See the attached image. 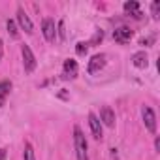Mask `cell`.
<instances>
[{"mask_svg": "<svg viewBox=\"0 0 160 160\" xmlns=\"http://www.w3.org/2000/svg\"><path fill=\"white\" fill-rule=\"evenodd\" d=\"M17 21H19L21 28H23L27 34H32V32H34V25H32L30 17L25 13V10H23V8H19V10H17Z\"/></svg>", "mask_w": 160, "mask_h": 160, "instance_id": "8992f818", "label": "cell"}, {"mask_svg": "<svg viewBox=\"0 0 160 160\" xmlns=\"http://www.w3.org/2000/svg\"><path fill=\"white\" fill-rule=\"evenodd\" d=\"M132 64H134L136 68H147V64H149V58H147V53H145V51H139V53H134V57H132Z\"/></svg>", "mask_w": 160, "mask_h": 160, "instance_id": "30bf717a", "label": "cell"}, {"mask_svg": "<svg viewBox=\"0 0 160 160\" xmlns=\"http://www.w3.org/2000/svg\"><path fill=\"white\" fill-rule=\"evenodd\" d=\"M42 32H43V38L47 42H55V36H57V30H55V21L45 17L42 21Z\"/></svg>", "mask_w": 160, "mask_h": 160, "instance_id": "277c9868", "label": "cell"}, {"mask_svg": "<svg viewBox=\"0 0 160 160\" xmlns=\"http://www.w3.org/2000/svg\"><path fill=\"white\" fill-rule=\"evenodd\" d=\"M75 51H77V55H87V51H89V43L79 42V43H77V47H75Z\"/></svg>", "mask_w": 160, "mask_h": 160, "instance_id": "2e32d148", "label": "cell"}, {"mask_svg": "<svg viewBox=\"0 0 160 160\" xmlns=\"http://www.w3.org/2000/svg\"><path fill=\"white\" fill-rule=\"evenodd\" d=\"M75 72H77V62L72 60V58H68L64 62V75L66 77H75Z\"/></svg>", "mask_w": 160, "mask_h": 160, "instance_id": "7c38bea8", "label": "cell"}, {"mask_svg": "<svg viewBox=\"0 0 160 160\" xmlns=\"http://www.w3.org/2000/svg\"><path fill=\"white\" fill-rule=\"evenodd\" d=\"M73 147H75L77 160H89V152H87L89 145H87V139H85V136H83V132H81L79 126L73 128Z\"/></svg>", "mask_w": 160, "mask_h": 160, "instance_id": "6da1fadb", "label": "cell"}, {"mask_svg": "<svg viewBox=\"0 0 160 160\" xmlns=\"http://www.w3.org/2000/svg\"><path fill=\"white\" fill-rule=\"evenodd\" d=\"M151 42H152V38H141L139 40V45H149Z\"/></svg>", "mask_w": 160, "mask_h": 160, "instance_id": "ffe728a7", "label": "cell"}, {"mask_svg": "<svg viewBox=\"0 0 160 160\" xmlns=\"http://www.w3.org/2000/svg\"><path fill=\"white\" fill-rule=\"evenodd\" d=\"M8 32L12 34V38H19V32H17V28H15V23L13 21H8Z\"/></svg>", "mask_w": 160, "mask_h": 160, "instance_id": "e0dca14e", "label": "cell"}, {"mask_svg": "<svg viewBox=\"0 0 160 160\" xmlns=\"http://www.w3.org/2000/svg\"><path fill=\"white\" fill-rule=\"evenodd\" d=\"M124 12L126 13H130L132 17H136V19H139L141 17V12H139V4L138 2H124Z\"/></svg>", "mask_w": 160, "mask_h": 160, "instance_id": "8fae6325", "label": "cell"}, {"mask_svg": "<svg viewBox=\"0 0 160 160\" xmlns=\"http://www.w3.org/2000/svg\"><path fill=\"white\" fill-rule=\"evenodd\" d=\"M6 158V149H0V160Z\"/></svg>", "mask_w": 160, "mask_h": 160, "instance_id": "7402d4cb", "label": "cell"}, {"mask_svg": "<svg viewBox=\"0 0 160 160\" xmlns=\"http://www.w3.org/2000/svg\"><path fill=\"white\" fill-rule=\"evenodd\" d=\"M100 119L104 121V124H106V126H109V128H113V126H115V113H113V109H111V108L104 106V108L100 109Z\"/></svg>", "mask_w": 160, "mask_h": 160, "instance_id": "9c48e42d", "label": "cell"}, {"mask_svg": "<svg viewBox=\"0 0 160 160\" xmlns=\"http://www.w3.org/2000/svg\"><path fill=\"white\" fill-rule=\"evenodd\" d=\"M151 13H152V19H158V17H160V2H158V0H156V2H152Z\"/></svg>", "mask_w": 160, "mask_h": 160, "instance_id": "9a60e30c", "label": "cell"}, {"mask_svg": "<svg viewBox=\"0 0 160 160\" xmlns=\"http://www.w3.org/2000/svg\"><path fill=\"white\" fill-rule=\"evenodd\" d=\"M132 36H134V32L128 27H119V28L113 30V40L119 42V43H128L132 40Z\"/></svg>", "mask_w": 160, "mask_h": 160, "instance_id": "5b68a950", "label": "cell"}, {"mask_svg": "<svg viewBox=\"0 0 160 160\" xmlns=\"http://www.w3.org/2000/svg\"><path fill=\"white\" fill-rule=\"evenodd\" d=\"M4 102H6V98H4V96H0V108L4 106Z\"/></svg>", "mask_w": 160, "mask_h": 160, "instance_id": "cb8c5ba5", "label": "cell"}, {"mask_svg": "<svg viewBox=\"0 0 160 160\" xmlns=\"http://www.w3.org/2000/svg\"><path fill=\"white\" fill-rule=\"evenodd\" d=\"M141 117H143V122H145L147 130L151 134H156V115H154V111L149 106H143L141 108Z\"/></svg>", "mask_w": 160, "mask_h": 160, "instance_id": "7a4b0ae2", "label": "cell"}, {"mask_svg": "<svg viewBox=\"0 0 160 160\" xmlns=\"http://www.w3.org/2000/svg\"><path fill=\"white\" fill-rule=\"evenodd\" d=\"M154 149H156V151H160V138H156V139H154Z\"/></svg>", "mask_w": 160, "mask_h": 160, "instance_id": "44dd1931", "label": "cell"}, {"mask_svg": "<svg viewBox=\"0 0 160 160\" xmlns=\"http://www.w3.org/2000/svg\"><path fill=\"white\" fill-rule=\"evenodd\" d=\"M2 55H4V47H2V40H0V58H2Z\"/></svg>", "mask_w": 160, "mask_h": 160, "instance_id": "603a6c76", "label": "cell"}, {"mask_svg": "<svg viewBox=\"0 0 160 160\" xmlns=\"http://www.w3.org/2000/svg\"><path fill=\"white\" fill-rule=\"evenodd\" d=\"M89 126H91V132L94 136V139H102V122L100 119L94 115V113H89Z\"/></svg>", "mask_w": 160, "mask_h": 160, "instance_id": "ba28073f", "label": "cell"}, {"mask_svg": "<svg viewBox=\"0 0 160 160\" xmlns=\"http://www.w3.org/2000/svg\"><path fill=\"white\" fill-rule=\"evenodd\" d=\"M58 36H60V40H62V42L66 40V30H64V21H60V23H58Z\"/></svg>", "mask_w": 160, "mask_h": 160, "instance_id": "ac0fdd59", "label": "cell"}, {"mask_svg": "<svg viewBox=\"0 0 160 160\" xmlns=\"http://www.w3.org/2000/svg\"><path fill=\"white\" fill-rule=\"evenodd\" d=\"M102 38H104V34H102V30H98V32L94 34V38H92V42H91V43H96V42H100Z\"/></svg>", "mask_w": 160, "mask_h": 160, "instance_id": "d6986e66", "label": "cell"}, {"mask_svg": "<svg viewBox=\"0 0 160 160\" xmlns=\"http://www.w3.org/2000/svg\"><path fill=\"white\" fill-rule=\"evenodd\" d=\"M23 156H25V160H36V154H34V149H32L30 143L25 145V152H23Z\"/></svg>", "mask_w": 160, "mask_h": 160, "instance_id": "4fadbf2b", "label": "cell"}, {"mask_svg": "<svg viewBox=\"0 0 160 160\" xmlns=\"http://www.w3.org/2000/svg\"><path fill=\"white\" fill-rule=\"evenodd\" d=\"M12 91V83L10 81H0V96H4L6 98V94Z\"/></svg>", "mask_w": 160, "mask_h": 160, "instance_id": "5bb4252c", "label": "cell"}, {"mask_svg": "<svg viewBox=\"0 0 160 160\" xmlns=\"http://www.w3.org/2000/svg\"><path fill=\"white\" fill-rule=\"evenodd\" d=\"M21 55H23L25 70H27L28 73H30V72H34V68H36V57H34L32 49H30L28 45H21Z\"/></svg>", "mask_w": 160, "mask_h": 160, "instance_id": "3957f363", "label": "cell"}, {"mask_svg": "<svg viewBox=\"0 0 160 160\" xmlns=\"http://www.w3.org/2000/svg\"><path fill=\"white\" fill-rule=\"evenodd\" d=\"M106 66V55L104 53H100V55H94L92 58H91V62H89V73H98L102 68Z\"/></svg>", "mask_w": 160, "mask_h": 160, "instance_id": "52a82bcc", "label": "cell"}]
</instances>
